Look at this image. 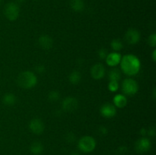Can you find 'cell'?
<instances>
[{"mask_svg": "<svg viewBox=\"0 0 156 155\" xmlns=\"http://www.w3.org/2000/svg\"><path fill=\"white\" fill-rule=\"evenodd\" d=\"M20 14V8L16 2H9L4 9V15L8 20L14 21L18 19Z\"/></svg>", "mask_w": 156, "mask_h": 155, "instance_id": "cell-4", "label": "cell"}, {"mask_svg": "<svg viewBox=\"0 0 156 155\" xmlns=\"http://www.w3.org/2000/svg\"><path fill=\"white\" fill-rule=\"evenodd\" d=\"M35 71L37 73H39V74H43V73L45 72L46 71V67L44 65H37L35 66L34 68Z\"/></svg>", "mask_w": 156, "mask_h": 155, "instance_id": "cell-27", "label": "cell"}, {"mask_svg": "<svg viewBox=\"0 0 156 155\" xmlns=\"http://www.w3.org/2000/svg\"><path fill=\"white\" fill-rule=\"evenodd\" d=\"M17 82L21 88L24 89H30L37 84V78L33 71H24L20 73Z\"/></svg>", "mask_w": 156, "mask_h": 155, "instance_id": "cell-2", "label": "cell"}, {"mask_svg": "<svg viewBox=\"0 0 156 155\" xmlns=\"http://www.w3.org/2000/svg\"><path fill=\"white\" fill-rule=\"evenodd\" d=\"M122 91L124 95L133 96L139 91V85L137 82L133 78H126L122 83Z\"/></svg>", "mask_w": 156, "mask_h": 155, "instance_id": "cell-5", "label": "cell"}, {"mask_svg": "<svg viewBox=\"0 0 156 155\" xmlns=\"http://www.w3.org/2000/svg\"><path fill=\"white\" fill-rule=\"evenodd\" d=\"M151 147H152L151 141H149V138H145V137L137 140L135 144V149L139 153H145V152L149 151Z\"/></svg>", "mask_w": 156, "mask_h": 155, "instance_id": "cell-9", "label": "cell"}, {"mask_svg": "<svg viewBox=\"0 0 156 155\" xmlns=\"http://www.w3.org/2000/svg\"><path fill=\"white\" fill-rule=\"evenodd\" d=\"M16 97H15V94H12V93H7L2 97L3 103L7 105V106H12L16 103Z\"/></svg>", "mask_w": 156, "mask_h": 155, "instance_id": "cell-17", "label": "cell"}, {"mask_svg": "<svg viewBox=\"0 0 156 155\" xmlns=\"http://www.w3.org/2000/svg\"><path fill=\"white\" fill-rule=\"evenodd\" d=\"M152 60H153L154 62H155L156 61V50H154L153 52H152Z\"/></svg>", "mask_w": 156, "mask_h": 155, "instance_id": "cell-31", "label": "cell"}, {"mask_svg": "<svg viewBox=\"0 0 156 155\" xmlns=\"http://www.w3.org/2000/svg\"><path fill=\"white\" fill-rule=\"evenodd\" d=\"M121 59L122 56L120 53H117V52H114V53H108L105 60H106V63L109 66L114 67L120 63Z\"/></svg>", "mask_w": 156, "mask_h": 155, "instance_id": "cell-13", "label": "cell"}, {"mask_svg": "<svg viewBox=\"0 0 156 155\" xmlns=\"http://www.w3.org/2000/svg\"><path fill=\"white\" fill-rule=\"evenodd\" d=\"M38 45L43 50H50L53 45V40L49 35L43 34L38 38Z\"/></svg>", "mask_w": 156, "mask_h": 155, "instance_id": "cell-12", "label": "cell"}, {"mask_svg": "<svg viewBox=\"0 0 156 155\" xmlns=\"http://www.w3.org/2000/svg\"><path fill=\"white\" fill-rule=\"evenodd\" d=\"M114 105L115 107L117 108H124L127 104V98L124 94H117L114 96Z\"/></svg>", "mask_w": 156, "mask_h": 155, "instance_id": "cell-14", "label": "cell"}, {"mask_svg": "<svg viewBox=\"0 0 156 155\" xmlns=\"http://www.w3.org/2000/svg\"><path fill=\"white\" fill-rule=\"evenodd\" d=\"M47 97L50 102H56L60 98V94L57 91H51L48 94Z\"/></svg>", "mask_w": 156, "mask_h": 155, "instance_id": "cell-21", "label": "cell"}, {"mask_svg": "<svg viewBox=\"0 0 156 155\" xmlns=\"http://www.w3.org/2000/svg\"><path fill=\"white\" fill-rule=\"evenodd\" d=\"M147 135H149V136L150 137H154L155 135V128H151V129H149V130H147V134H146Z\"/></svg>", "mask_w": 156, "mask_h": 155, "instance_id": "cell-28", "label": "cell"}, {"mask_svg": "<svg viewBox=\"0 0 156 155\" xmlns=\"http://www.w3.org/2000/svg\"><path fill=\"white\" fill-rule=\"evenodd\" d=\"M30 150L33 154L39 155L44 150V147H43V144L41 142H39V141H34L30 145Z\"/></svg>", "mask_w": 156, "mask_h": 155, "instance_id": "cell-18", "label": "cell"}, {"mask_svg": "<svg viewBox=\"0 0 156 155\" xmlns=\"http://www.w3.org/2000/svg\"><path fill=\"white\" fill-rule=\"evenodd\" d=\"M119 151H120V153H126V151H127V147H125V146H121V147H119Z\"/></svg>", "mask_w": 156, "mask_h": 155, "instance_id": "cell-29", "label": "cell"}, {"mask_svg": "<svg viewBox=\"0 0 156 155\" xmlns=\"http://www.w3.org/2000/svg\"><path fill=\"white\" fill-rule=\"evenodd\" d=\"M70 7L74 12H82L85 9L84 0H70Z\"/></svg>", "mask_w": 156, "mask_h": 155, "instance_id": "cell-15", "label": "cell"}, {"mask_svg": "<svg viewBox=\"0 0 156 155\" xmlns=\"http://www.w3.org/2000/svg\"><path fill=\"white\" fill-rule=\"evenodd\" d=\"M81 80H82V74L78 71H72L69 75V81L72 84H78L81 81Z\"/></svg>", "mask_w": 156, "mask_h": 155, "instance_id": "cell-16", "label": "cell"}, {"mask_svg": "<svg viewBox=\"0 0 156 155\" xmlns=\"http://www.w3.org/2000/svg\"><path fill=\"white\" fill-rule=\"evenodd\" d=\"M108 89L111 92H116L119 89V82L114 81H110L108 84Z\"/></svg>", "mask_w": 156, "mask_h": 155, "instance_id": "cell-22", "label": "cell"}, {"mask_svg": "<svg viewBox=\"0 0 156 155\" xmlns=\"http://www.w3.org/2000/svg\"><path fill=\"white\" fill-rule=\"evenodd\" d=\"M29 129L35 135H41L45 129V126L41 119L34 118L30 120L29 123Z\"/></svg>", "mask_w": 156, "mask_h": 155, "instance_id": "cell-8", "label": "cell"}, {"mask_svg": "<svg viewBox=\"0 0 156 155\" xmlns=\"http://www.w3.org/2000/svg\"><path fill=\"white\" fill-rule=\"evenodd\" d=\"M65 139L68 143H73L76 141V135H75L73 132H69L67 134H66Z\"/></svg>", "mask_w": 156, "mask_h": 155, "instance_id": "cell-23", "label": "cell"}, {"mask_svg": "<svg viewBox=\"0 0 156 155\" xmlns=\"http://www.w3.org/2000/svg\"><path fill=\"white\" fill-rule=\"evenodd\" d=\"M141 35L140 31L136 28H129L125 33V40L126 42L131 45H134L140 42Z\"/></svg>", "mask_w": 156, "mask_h": 155, "instance_id": "cell-6", "label": "cell"}, {"mask_svg": "<svg viewBox=\"0 0 156 155\" xmlns=\"http://www.w3.org/2000/svg\"><path fill=\"white\" fill-rule=\"evenodd\" d=\"M105 68L101 63L94 64L91 68V75L95 80H100L105 75Z\"/></svg>", "mask_w": 156, "mask_h": 155, "instance_id": "cell-11", "label": "cell"}, {"mask_svg": "<svg viewBox=\"0 0 156 155\" xmlns=\"http://www.w3.org/2000/svg\"><path fill=\"white\" fill-rule=\"evenodd\" d=\"M111 46L115 51H120L123 49V44L120 39H114L111 41Z\"/></svg>", "mask_w": 156, "mask_h": 155, "instance_id": "cell-20", "label": "cell"}, {"mask_svg": "<svg viewBox=\"0 0 156 155\" xmlns=\"http://www.w3.org/2000/svg\"><path fill=\"white\" fill-rule=\"evenodd\" d=\"M78 147L81 151L84 153H90L95 149L96 141L93 137L86 135L79 139Z\"/></svg>", "mask_w": 156, "mask_h": 155, "instance_id": "cell-3", "label": "cell"}, {"mask_svg": "<svg viewBox=\"0 0 156 155\" xmlns=\"http://www.w3.org/2000/svg\"><path fill=\"white\" fill-rule=\"evenodd\" d=\"M78 106H79L78 100L73 97H67L62 100V108L66 112H73L76 110Z\"/></svg>", "mask_w": 156, "mask_h": 155, "instance_id": "cell-7", "label": "cell"}, {"mask_svg": "<svg viewBox=\"0 0 156 155\" xmlns=\"http://www.w3.org/2000/svg\"><path fill=\"white\" fill-rule=\"evenodd\" d=\"M148 44L150 46L155 47L156 46V34L155 33H152L150 36L148 37Z\"/></svg>", "mask_w": 156, "mask_h": 155, "instance_id": "cell-24", "label": "cell"}, {"mask_svg": "<svg viewBox=\"0 0 156 155\" xmlns=\"http://www.w3.org/2000/svg\"><path fill=\"white\" fill-rule=\"evenodd\" d=\"M98 54V57L100 58L101 59H105L107 58V56H108V52L106 49L101 48L99 50Z\"/></svg>", "mask_w": 156, "mask_h": 155, "instance_id": "cell-25", "label": "cell"}, {"mask_svg": "<svg viewBox=\"0 0 156 155\" xmlns=\"http://www.w3.org/2000/svg\"><path fill=\"white\" fill-rule=\"evenodd\" d=\"M17 2H18V3H21V2H24V0H17ZM17 3V4H18Z\"/></svg>", "mask_w": 156, "mask_h": 155, "instance_id": "cell-33", "label": "cell"}, {"mask_svg": "<svg viewBox=\"0 0 156 155\" xmlns=\"http://www.w3.org/2000/svg\"><path fill=\"white\" fill-rule=\"evenodd\" d=\"M100 112L105 118H112L117 114V109L114 104L106 103L101 106Z\"/></svg>", "mask_w": 156, "mask_h": 155, "instance_id": "cell-10", "label": "cell"}, {"mask_svg": "<svg viewBox=\"0 0 156 155\" xmlns=\"http://www.w3.org/2000/svg\"><path fill=\"white\" fill-rule=\"evenodd\" d=\"M70 155H79V154L78 153H76V152H74V153H72Z\"/></svg>", "mask_w": 156, "mask_h": 155, "instance_id": "cell-34", "label": "cell"}, {"mask_svg": "<svg viewBox=\"0 0 156 155\" xmlns=\"http://www.w3.org/2000/svg\"><path fill=\"white\" fill-rule=\"evenodd\" d=\"M140 134H141L143 136H145V135H146V134H147V130L143 128V129H142L141 130H140Z\"/></svg>", "mask_w": 156, "mask_h": 155, "instance_id": "cell-30", "label": "cell"}, {"mask_svg": "<svg viewBox=\"0 0 156 155\" xmlns=\"http://www.w3.org/2000/svg\"><path fill=\"white\" fill-rule=\"evenodd\" d=\"M98 132L99 133V135H108V129H107L105 126H100L98 127Z\"/></svg>", "mask_w": 156, "mask_h": 155, "instance_id": "cell-26", "label": "cell"}, {"mask_svg": "<svg viewBox=\"0 0 156 155\" xmlns=\"http://www.w3.org/2000/svg\"><path fill=\"white\" fill-rule=\"evenodd\" d=\"M121 78V73L120 71L117 68H114L111 70L109 72V79L110 81H119Z\"/></svg>", "mask_w": 156, "mask_h": 155, "instance_id": "cell-19", "label": "cell"}, {"mask_svg": "<svg viewBox=\"0 0 156 155\" xmlns=\"http://www.w3.org/2000/svg\"><path fill=\"white\" fill-rule=\"evenodd\" d=\"M152 97H153L154 100H155V97H156V91H155V88H154V89H153V92H152Z\"/></svg>", "mask_w": 156, "mask_h": 155, "instance_id": "cell-32", "label": "cell"}, {"mask_svg": "<svg viewBox=\"0 0 156 155\" xmlns=\"http://www.w3.org/2000/svg\"><path fill=\"white\" fill-rule=\"evenodd\" d=\"M121 70L128 76H133L138 74L141 68V62L135 55L128 54L122 57L120 61Z\"/></svg>", "mask_w": 156, "mask_h": 155, "instance_id": "cell-1", "label": "cell"}]
</instances>
